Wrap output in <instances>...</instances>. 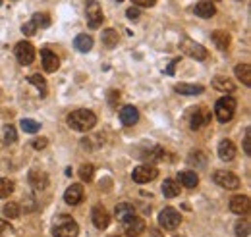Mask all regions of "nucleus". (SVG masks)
Returning a JSON list of instances; mask_svg holds the SVG:
<instances>
[{
    "label": "nucleus",
    "mask_w": 251,
    "mask_h": 237,
    "mask_svg": "<svg viewBox=\"0 0 251 237\" xmlns=\"http://www.w3.org/2000/svg\"><path fill=\"white\" fill-rule=\"evenodd\" d=\"M31 22L37 25V29H39V27H49V25H50V18H49V14H35Z\"/></svg>",
    "instance_id": "obj_35"
},
{
    "label": "nucleus",
    "mask_w": 251,
    "mask_h": 237,
    "mask_svg": "<svg viewBox=\"0 0 251 237\" xmlns=\"http://www.w3.org/2000/svg\"><path fill=\"white\" fill-rule=\"evenodd\" d=\"M114 214H116V218H118L122 224L137 216V214H135V208L131 207V205H127V203H120V205H116V208H114Z\"/></svg>",
    "instance_id": "obj_18"
},
{
    "label": "nucleus",
    "mask_w": 251,
    "mask_h": 237,
    "mask_svg": "<svg viewBox=\"0 0 251 237\" xmlns=\"http://www.w3.org/2000/svg\"><path fill=\"white\" fill-rule=\"evenodd\" d=\"M41 58H43V68H45V71H49V73H52V71H56V70L60 68V58H58L52 50H49V48H43V50H41Z\"/></svg>",
    "instance_id": "obj_13"
},
{
    "label": "nucleus",
    "mask_w": 251,
    "mask_h": 237,
    "mask_svg": "<svg viewBox=\"0 0 251 237\" xmlns=\"http://www.w3.org/2000/svg\"><path fill=\"white\" fill-rule=\"evenodd\" d=\"M74 47L79 50V52H89L93 48V39L87 35V33H81L74 39Z\"/></svg>",
    "instance_id": "obj_23"
},
{
    "label": "nucleus",
    "mask_w": 251,
    "mask_h": 237,
    "mask_svg": "<svg viewBox=\"0 0 251 237\" xmlns=\"http://www.w3.org/2000/svg\"><path fill=\"white\" fill-rule=\"evenodd\" d=\"M180 222H182L180 212L172 207L162 208L160 214H158V224H160L164 230H176V228L180 226Z\"/></svg>",
    "instance_id": "obj_4"
},
{
    "label": "nucleus",
    "mask_w": 251,
    "mask_h": 237,
    "mask_svg": "<svg viewBox=\"0 0 251 237\" xmlns=\"http://www.w3.org/2000/svg\"><path fill=\"white\" fill-rule=\"evenodd\" d=\"M12 191H14V181H10V179L6 178H0V199L10 197Z\"/></svg>",
    "instance_id": "obj_31"
},
{
    "label": "nucleus",
    "mask_w": 251,
    "mask_h": 237,
    "mask_svg": "<svg viewBox=\"0 0 251 237\" xmlns=\"http://www.w3.org/2000/svg\"><path fill=\"white\" fill-rule=\"evenodd\" d=\"M6 232H12V228H10V224H6L4 220H0V236L6 234Z\"/></svg>",
    "instance_id": "obj_44"
},
{
    "label": "nucleus",
    "mask_w": 251,
    "mask_h": 237,
    "mask_svg": "<svg viewBox=\"0 0 251 237\" xmlns=\"http://www.w3.org/2000/svg\"><path fill=\"white\" fill-rule=\"evenodd\" d=\"M143 158H145L147 162H149V160H151V162H153V160H162V158H164V150L160 147H155V148H151L149 152H145Z\"/></svg>",
    "instance_id": "obj_36"
},
{
    "label": "nucleus",
    "mask_w": 251,
    "mask_h": 237,
    "mask_svg": "<svg viewBox=\"0 0 251 237\" xmlns=\"http://www.w3.org/2000/svg\"><path fill=\"white\" fill-rule=\"evenodd\" d=\"M114 237H116V236H114Z\"/></svg>",
    "instance_id": "obj_49"
},
{
    "label": "nucleus",
    "mask_w": 251,
    "mask_h": 237,
    "mask_svg": "<svg viewBox=\"0 0 251 237\" xmlns=\"http://www.w3.org/2000/svg\"><path fill=\"white\" fill-rule=\"evenodd\" d=\"M137 119H139V110H137L135 106L127 104V106H124V108L120 110V121L124 123L126 127L135 125V123H137Z\"/></svg>",
    "instance_id": "obj_16"
},
{
    "label": "nucleus",
    "mask_w": 251,
    "mask_h": 237,
    "mask_svg": "<svg viewBox=\"0 0 251 237\" xmlns=\"http://www.w3.org/2000/svg\"><path fill=\"white\" fill-rule=\"evenodd\" d=\"M219 156L222 158V160H226V162L234 160V156H236V145H234L230 139H224V141H220Z\"/></svg>",
    "instance_id": "obj_21"
},
{
    "label": "nucleus",
    "mask_w": 251,
    "mask_h": 237,
    "mask_svg": "<svg viewBox=\"0 0 251 237\" xmlns=\"http://www.w3.org/2000/svg\"><path fill=\"white\" fill-rule=\"evenodd\" d=\"M180 47H182L184 54H188L189 58H195V60H207L209 58L207 48H205V47H201L199 43H195L193 39H184Z\"/></svg>",
    "instance_id": "obj_7"
},
{
    "label": "nucleus",
    "mask_w": 251,
    "mask_h": 237,
    "mask_svg": "<svg viewBox=\"0 0 251 237\" xmlns=\"http://www.w3.org/2000/svg\"><path fill=\"white\" fill-rule=\"evenodd\" d=\"M85 16H87V24H89V27H99L100 24H102V20H104V14H102V8H100V4L97 2V0H89L87 2V8H85Z\"/></svg>",
    "instance_id": "obj_8"
},
{
    "label": "nucleus",
    "mask_w": 251,
    "mask_h": 237,
    "mask_svg": "<svg viewBox=\"0 0 251 237\" xmlns=\"http://www.w3.org/2000/svg\"><path fill=\"white\" fill-rule=\"evenodd\" d=\"M27 79H29V83H33V85L39 89V95H41V96H47V91L49 89H47V81H45V77H41L39 73H33V75H29Z\"/></svg>",
    "instance_id": "obj_30"
},
{
    "label": "nucleus",
    "mask_w": 251,
    "mask_h": 237,
    "mask_svg": "<svg viewBox=\"0 0 251 237\" xmlns=\"http://www.w3.org/2000/svg\"><path fill=\"white\" fill-rule=\"evenodd\" d=\"M91 218H93V224L97 230H104V228H108V224H110V216H108L106 208L100 207V205L93 207V210H91Z\"/></svg>",
    "instance_id": "obj_11"
},
{
    "label": "nucleus",
    "mask_w": 251,
    "mask_h": 237,
    "mask_svg": "<svg viewBox=\"0 0 251 237\" xmlns=\"http://www.w3.org/2000/svg\"><path fill=\"white\" fill-rule=\"evenodd\" d=\"M251 203H250V197L248 195H236L230 199V210L234 214H240V216H246L250 212Z\"/></svg>",
    "instance_id": "obj_10"
},
{
    "label": "nucleus",
    "mask_w": 251,
    "mask_h": 237,
    "mask_svg": "<svg viewBox=\"0 0 251 237\" xmlns=\"http://www.w3.org/2000/svg\"><path fill=\"white\" fill-rule=\"evenodd\" d=\"M213 87L217 91H222V93H232V91H234V83H232L228 77L217 75V77L213 79Z\"/></svg>",
    "instance_id": "obj_27"
},
{
    "label": "nucleus",
    "mask_w": 251,
    "mask_h": 237,
    "mask_svg": "<svg viewBox=\"0 0 251 237\" xmlns=\"http://www.w3.org/2000/svg\"><path fill=\"white\" fill-rule=\"evenodd\" d=\"M178 183H182V185L188 187V189H193V187H197V183H199V176H197L195 172H191V170H184V172L178 174Z\"/></svg>",
    "instance_id": "obj_22"
},
{
    "label": "nucleus",
    "mask_w": 251,
    "mask_h": 237,
    "mask_svg": "<svg viewBox=\"0 0 251 237\" xmlns=\"http://www.w3.org/2000/svg\"><path fill=\"white\" fill-rule=\"evenodd\" d=\"M0 6H2V0H0Z\"/></svg>",
    "instance_id": "obj_46"
},
{
    "label": "nucleus",
    "mask_w": 251,
    "mask_h": 237,
    "mask_svg": "<svg viewBox=\"0 0 251 237\" xmlns=\"http://www.w3.org/2000/svg\"><path fill=\"white\" fill-rule=\"evenodd\" d=\"M193 12H195V16H199V18H203V20H209V18H213V16L217 14V8H215L213 2H209V0H201V2L195 4Z\"/></svg>",
    "instance_id": "obj_17"
},
{
    "label": "nucleus",
    "mask_w": 251,
    "mask_h": 237,
    "mask_svg": "<svg viewBox=\"0 0 251 237\" xmlns=\"http://www.w3.org/2000/svg\"><path fill=\"white\" fill-rule=\"evenodd\" d=\"M95 123H97V116L91 110H85V108L74 110L68 116V125L72 129H75V131H89V129L95 127Z\"/></svg>",
    "instance_id": "obj_1"
},
{
    "label": "nucleus",
    "mask_w": 251,
    "mask_h": 237,
    "mask_svg": "<svg viewBox=\"0 0 251 237\" xmlns=\"http://www.w3.org/2000/svg\"><path fill=\"white\" fill-rule=\"evenodd\" d=\"M189 164H195V166H205V162H207V156H205V152H201V150H195V152H191L188 158Z\"/></svg>",
    "instance_id": "obj_33"
},
{
    "label": "nucleus",
    "mask_w": 251,
    "mask_h": 237,
    "mask_svg": "<svg viewBox=\"0 0 251 237\" xmlns=\"http://www.w3.org/2000/svg\"><path fill=\"white\" fill-rule=\"evenodd\" d=\"M116 2H122V0H116Z\"/></svg>",
    "instance_id": "obj_47"
},
{
    "label": "nucleus",
    "mask_w": 251,
    "mask_h": 237,
    "mask_svg": "<svg viewBox=\"0 0 251 237\" xmlns=\"http://www.w3.org/2000/svg\"><path fill=\"white\" fill-rule=\"evenodd\" d=\"M49 145V141L45 139V137H41V139H37V141H33V148H37V150H41V148H45Z\"/></svg>",
    "instance_id": "obj_43"
},
{
    "label": "nucleus",
    "mask_w": 251,
    "mask_h": 237,
    "mask_svg": "<svg viewBox=\"0 0 251 237\" xmlns=\"http://www.w3.org/2000/svg\"><path fill=\"white\" fill-rule=\"evenodd\" d=\"M211 121V116H209V112L203 108V106H199L195 112H193V116L189 119V127L193 129V131H197V129H201L203 125H207Z\"/></svg>",
    "instance_id": "obj_14"
},
{
    "label": "nucleus",
    "mask_w": 251,
    "mask_h": 237,
    "mask_svg": "<svg viewBox=\"0 0 251 237\" xmlns=\"http://www.w3.org/2000/svg\"><path fill=\"white\" fill-rule=\"evenodd\" d=\"M118 33L114 29H104L102 31V43H104V47L106 48H114V47H118Z\"/></svg>",
    "instance_id": "obj_28"
},
{
    "label": "nucleus",
    "mask_w": 251,
    "mask_h": 237,
    "mask_svg": "<svg viewBox=\"0 0 251 237\" xmlns=\"http://www.w3.org/2000/svg\"><path fill=\"white\" fill-rule=\"evenodd\" d=\"M126 16H127V18H129L131 22H137L141 14H139V10H137V8H127V12H126Z\"/></svg>",
    "instance_id": "obj_41"
},
{
    "label": "nucleus",
    "mask_w": 251,
    "mask_h": 237,
    "mask_svg": "<svg viewBox=\"0 0 251 237\" xmlns=\"http://www.w3.org/2000/svg\"><path fill=\"white\" fill-rule=\"evenodd\" d=\"M162 195L168 197V199H174L180 195V183L174 181V179H164L162 183Z\"/></svg>",
    "instance_id": "obj_25"
},
{
    "label": "nucleus",
    "mask_w": 251,
    "mask_h": 237,
    "mask_svg": "<svg viewBox=\"0 0 251 237\" xmlns=\"http://www.w3.org/2000/svg\"><path fill=\"white\" fill-rule=\"evenodd\" d=\"M93 174H95L93 164H83V166L79 168V178L83 179V181H91V179H93Z\"/></svg>",
    "instance_id": "obj_37"
},
{
    "label": "nucleus",
    "mask_w": 251,
    "mask_h": 237,
    "mask_svg": "<svg viewBox=\"0 0 251 237\" xmlns=\"http://www.w3.org/2000/svg\"><path fill=\"white\" fill-rule=\"evenodd\" d=\"M16 139H18L16 127L14 125H4V143L6 145H12V143H16Z\"/></svg>",
    "instance_id": "obj_34"
},
{
    "label": "nucleus",
    "mask_w": 251,
    "mask_h": 237,
    "mask_svg": "<svg viewBox=\"0 0 251 237\" xmlns=\"http://www.w3.org/2000/svg\"><path fill=\"white\" fill-rule=\"evenodd\" d=\"M135 6H139V8H151V6H155V2L157 0H131Z\"/></svg>",
    "instance_id": "obj_42"
},
{
    "label": "nucleus",
    "mask_w": 251,
    "mask_h": 237,
    "mask_svg": "<svg viewBox=\"0 0 251 237\" xmlns=\"http://www.w3.org/2000/svg\"><path fill=\"white\" fill-rule=\"evenodd\" d=\"M178 62H180V58L172 60V64H170V68L166 70V73H168V75H172V73H174V68H176V64H178Z\"/></svg>",
    "instance_id": "obj_45"
},
{
    "label": "nucleus",
    "mask_w": 251,
    "mask_h": 237,
    "mask_svg": "<svg viewBox=\"0 0 251 237\" xmlns=\"http://www.w3.org/2000/svg\"><path fill=\"white\" fill-rule=\"evenodd\" d=\"M180 237H182V236H180Z\"/></svg>",
    "instance_id": "obj_48"
},
{
    "label": "nucleus",
    "mask_w": 251,
    "mask_h": 237,
    "mask_svg": "<svg viewBox=\"0 0 251 237\" xmlns=\"http://www.w3.org/2000/svg\"><path fill=\"white\" fill-rule=\"evenodd\" d=\"M244 152H246L248 156H251V131H250V127L246 129V137H244Z\"/></svg>",
    "instance_id": "obj_39"
},
{
    "label": "nucleus",
    "mask_w": 251,
    "mask_h": 237,
    "mask_svg": "<svg viewBox=\"0 0 251 237\" xmlns=\"http://www.w3.org/2000/svg\"><path fill=\"white\" fill-rule=\"evenodd\" d=\"M16 58L20 64H24V66H29L35 58V48H33L31 43H27V41H20L18 45H16Z\"/></svg>",
    "instance_id": "obj_9"
},
{
    "label": "nucleus",
    "mask_w": 251,
    "mask_h": 237,
    "mask_svg": "<svg viewBox=\"0 0 251 237\" xmlns=\"http://www.w3.org/2000/svg\"><path fill=\"white\" fill-rule=\"evenodd\" d=\"M213 181H215L219 187H222V189H230V191H234V189L240 187V178H238L236 174H232V172H226V170L215 172Z\"/></svg>",
    "instance_id": "obj_6"
},
{
    "label": "nucleus",
    "mask_w": 251,
    "mask_h": 237,
    "mask_svg": "<svg viewBox=\"0 0 251 237\" xmlns=\"http://www.w3.org/2000/svg\"><path fill=\"white\" fill-rule=\"evenodd\" d=\"M236 100L232 98V96H222L217 100V104H215V114H217V119L222 121V123H226V121H230V119L234 118V114H236Z\"/></svg>",
    "instance_id": "obj_2"
},
{
    "label": "nucleus",
    "mask_w": 251,
    "mask_h": 237,
    "mask_svg": "<svg viewBox=\"0 0 251 237\" xmlns=\"http://www.w3.org/2000/svg\"><path fill=\"white\" fill-rule=\"evenodd\" d=\"M52 234H54V237H77L79 228H77L75 220H72L68 216H60L58 222L54 224Z\"/></svg>",
    "instance_id": "obj_3"
},
{
    "label": "nucleus",
    "mask_w": 251,
    "mask_h": 237,
    "mask_svg": "<svg viewBox=\"0 0 251 237\" xmlns=\"http://www.w3.org/2000/svg\"><path fill=\"white\" fill-rule=\"evenodd\" d=\"M22 129L25 131V133H37L39 129H41V123H37L35 119H29V118H24L22 121Z\"/></svg>",
    "instance_id": "obj_32"
},
{
    "label": "nucleus",
    "mask_w": 251,
    "mask_h": 237,
    "mask_svg": "<svg viewBox=\"0 0 251 237\" xmlns=\"http://www.w3.org/2000/svg\"><path fill=\"white\" fill-rule=\"evenodd\" d=\"M157 176L158 170L155 166H151V164H141V166L133 168V172H131V179L135 183H149V181L157 179Z\"/></svg>",
    "instance_id": "obj_5"
},
{
    "label": "nucleus",
    "mask_w": 251,
    "mask_h": 237,
    "mask_svg": "<svg viewBox=\"0 0 251 237\" xmlns=\"http://www.w3.org/2000/svg\"><path fill=\"white\" fill-rule=\"evenodd\" d=\"M211 39H213V43H215V47L219 50H228V47H230V33L228 31H222V29L213 31Z\"/></svg>",
    "instance_id": "obj_20"
},
{
    "label": "nucleus",
    "mask_w": 251,
    "mask_h": 237,
    "mask_svg": "<svg viewBox=\"0 0 251 237\" xmlns=\"http://www.w3.org/2000/svg\"><path fill=\"white\" fill-rule=\"evenodd\" d=\"M2 214H4L8 220H14V218H20L22 208H20L18 203H8V205H4V208H2Z\"/></svg>",
    "instance_id": "obj_29"
},
{
    "label": "nucleus",
    "mask_w": 251,
    "mask_h": 237,
    "mask_svg": "<svg viewBox=\"0 0 251 237\" xmlns=\"http://www.w3.org/2000/svg\"><path fill=\"white\" fill-rule=\"evenodd\" d=\"M27 179H29V185H31L35 191H43L49 185V176L45 172H41V170H31Z\"/></svg>",
    "instance_id": "obj_15"
},
{
    "label": "nucleus",
    "mask_w": 251,
    "mask_h": 237,
    "mask_svg": "<svg viewBox=\"0 0 251 237\" xmlns=\"http://www.w3.org/2000/svg\"><path fill=\"white\" fill-rule=\"evenodd\" d=\"M176 91L180 95H188V96H193V95H201L205 87L203 85H191V83H178L176 85Z\"/></svg>",
    "instance_id": "obj_26"
},
{
    "label": "nucleus",
    "mask_w": 251,
    "mask_h": 237,
    "mask_svg": "<svg viewBox=\"0 0 251 237\" xmlns=\"http://www.w3.org/2000/svg\"><path fill=\"white\" fill-rule=\"evenodd\" d=\"M250 236V222L248 220H240L236 224V237H248Z\"/></svg>",
    "instance_id": "obj_38"
},
{
    "label": "nucleus",
    "mask_w": 251,
    "mask_h": 237,
    "mask_svg": "<svg viewBox=\"0 0 251 237\" xmlns=\"http://www.w3.org/2000/svg\"><path fill=\"white\" fill-rule=\"evenodd\" d=\"M124 232L127 236H139L141 232H145V222L141 220V218H131V220H127L124 222Z\"/></svg>",
    "instance_id": "obj_19"
},
{
    "label": "nucleus",
    "mask_w": 251,
    "mask_h": 237,
    "mask_svg": "<svg viewBox=\"0 0 251 237\" xmlns=\"http://www.w3.org/2000/svg\"><path fill=\"white\" fill-rule=\"evenodd\" d=\"M64 201H66L68 205H72V207L79 205V203L83 201V187L77 185V183H72V185L66 189V193H64Z\"/></svg>",
    "instance_id": "obj_12"
},
{
    "label": "nucleus",
    "mask_w": 251,
    "mask_h": 237,
    "mask_svg": "<svg viewBox=\"0 0 251 237\" xmlns=\"http://www.w3.org/2000/svg\"><path fill=\"white\" fill-rule=\"evenodd\" d=\"M22 33H24V35H27V37H33V35L37 33V25H35L33 22H29V24H24Z\"/></svg>",
    "instance_id": "obj_40"
},
{
    "label": "nucleus",
    "mask_w": 251,
    "mask_h": 237,
    "mask_svg": "<svg viewBox=\"0 0 251 237\" xmlns=\"http://www.w3.org/2000/svg\"><path fill=\"white\" fill-rule=\"evenodd\" d=\"M234 71H236V77H238L246 87H250L251 85V66L250 64H238Z\"/></svg>",
    "instance_id": "obj_24"
}]
</instances>
